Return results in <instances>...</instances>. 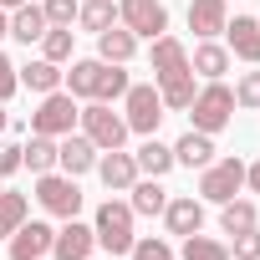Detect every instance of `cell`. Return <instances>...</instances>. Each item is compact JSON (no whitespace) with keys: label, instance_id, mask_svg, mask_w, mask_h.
Returning <instances> with one entry per match:
<instances>
[{"label":"cell","instance_id":"cell-1","mask_svg":"<svg viewBox=\"0 0 260 260\" xmlns=\"http://www.w3.org/2000/svg\"><path fill=\"white\" fill-rule=\"evenodd\" d=\"M133 204H127V199H102L97 204V214H92V235H97V245L107 250V255H127V250H133Z\"/></svg>","mask_w":260,"mask_h":260},{"label":"cell","instance_id":"cell-2","mask_svg":"<svg viewBox=\"0 0 260 260\" xmlns=\"http://www.w3.org/2000/svg\"><path fill=\"white\" fill-rule=\"evenodd\" d=\"M189 122L199 127V133H224V127L235 122V87H224V77L219 82H204L199 92H194V102H189Z\"/></svg>","mask_w":260,"mask_h":260},{"label":"cell","instance_id":"cell-3","mask_svg":"<svg viewBox=\"0 0 260 260\" xmlns=\"http://www.w3.org/2000/svg\"><path fill=\"white\" fill-rule=\"evenodd\" d=\"M164 97L153 82H138V87H127L122 92V122H127V133H138V138H153L158 133V122H164Z\"/></svg>","mask_w":260,"mask_h":260},{"label":"cell","instance_id":"cell-4","mask_svg":"<svg viewBox=\"0 0 260 260\" xmlns=\"http://www.w3.org/2000/svg\"><path fill=\"white\" fill-rule=\"evenodd\" d=\"M36 204L51 219H77L82 214V189H77V179H67L61 169H51V174H36Z\"/></svg>","mask_w":260,"mask_h":260},{"label":"cell","instance_id":"cell-5","mask_svg":"<svg viewBox=\"0 0 260 260\" xmlns=\"http://www.w3.org/2000/svg\"><path fill=\"white\" fill-rule=\"evenodd\" d=\"M77 127L97 143V153H107V148H122V143H127V122H122V112H112L107 102H87V107L77 112Z\"/></svg>","mask_w":260,"mask_h":260},{"label":"cell","instance_id":"cell-6","mask_svg":"<svg viewBox=\"0 0 260 260\" xmlns=\"http://www.w3.org/2000/svg\"><path fill=\"white\" fill-rule=\"evenodd\" d=\"M77 112H82V107H77V97L56 87V92H46V97H41V107L31 112V133H46V138H67L72 127H77Z\"/></svg>","mask_w":260,"mask_h":260},{"label":"cell","instance_id":"cell-7","mask_svg":"<svg viewBox=\"0 0 260 260\" xmlns=\"http://www.w3.org/2000/svg\"><path fill=\"white\" fill-rule=\"evenodd\" d=\"M245 189V158H214L209 169H199V199L204 204H224Z\"/></svg>","mask_w":260,"mask_h":260},{"label":"cell","instance_id":"cell-8","mask_svg":"<svg viewBox=\"0 0 260 260\" xmlns=\"http://www.w3.org/2000/svg\"><path fill=\"white\" fill-rule=\"evenodd\" d=\"M117 26H127L138 41H153L169 31V6L164 0H117Z\"/></svg>","mask_w":260,"mask_h":260},{"label":"cell","instance_id":"cell-9","mask_svg":"<svg viewBox=\"0 0 260 260\" xmlns=\"http://www.w3.org/2000/svg\"><path fill=\"white\" fill-rule=\"evenodd\" d=\"M56 169H61L67 179L92 174V169H97V143H92L87 133H67V138H56Z\"/></svg>","mask_w":260,"mask_h":260},{"label":"cell","instance_id":"cell-10","mask_svg":"<svg viewBox=\"0 0 260 260\" xmlns=\"http://www.w3.org/2000/svg\"><path fill=\"white\" fill-rule=\"evenodd\" d=\"M92 250H97L92 224L61 219V230H56V240H51V260H92Z\"/></svg>","mask_w":260,"mask_h":260},{"label":"cell","instance_id":"cell-11","mask_svg":"<svg viewBox=\"0 0 260 260\" xmlns=\"http://www.w3.org/2000/svg\"><path fill=\"white\" fill-rule=\"evenodd\" d=\"M51 240H56V230L46 219H26L11 235V260H46L51 255Z\"/></svg>","mask_w":260,"mask_h":260},{"label":"cell","instance_id":"cell-12","mask_svg":"<svg viewBox=\"0 0 260 260\" xmlns=\"http://www.w3.org/2000/svg\"><path fill=\"white\" fill-rule=\"evenodd\" d=\"M224 46H230V56H240L245 67H260V21H255V16L224 21Z\"/></svg>","mask_w":260,"mask_h":260},{"label":"cell","instance_id":"cell-13","mask_svg":"<svg viewBox=\"0 0 260 260\" xmlns=\"http://www.w3.org/2000/svg\"><path fill=\"white\" fill-rule=\"evenodd\" d=\"M97 179L112 189V194H127L138 184V164H133V153L127 148H107V153H97Z\"/></svg>","mask_w":260,"mask_h":260},{"label":"cell","instance_id":"cell-14","mask_svg":"<svg viewBox=\"0 0 260 260\" xmlns=\"http://www.w3.org/2000/svg\"><path fill=\"white\" fill-rule=\"evenodd\" d=\"M164 224H169V235H199L204 230V199H194V194H174L169 204H164Z\"/></svg>","mask_w":260,"mask_h":260},{"label":"cell","instance_id":"cell-15","mask_svg":"<svg viewBox=\"0 0 260 260\" xmlns=\"http://www.w3.org/2000/svg\"><path fill=\"white\" fill-rule=\"evenodd\" d=\"M224 21H230V0H189V31L199 41L224 36Z\"/></svg>","mask_w":260,"mask_h":260},{"label":"cell","instance_id":"cell-16","mask_svg":"<svg viewBox=\"0 0 260 260\" xmlns=\"http://www.w3.org/2000/svg\"><path fill=\"white\" fill-rule=\"evenodd\" d=\"M138 56V36L127 31V26H107L97 36V61H112V67H127Z\"/></svg>","mask_w":260,"mask_h":260},{"label":"cell","instance_id":"cell-17","mask_svg":"<svg viewBox=\"0 0 260 260\" xmlns=\"http://www.w3.org/2000/svg\"><path fill=\"white\" fill-rule=\"evenodd\" d=\"M158 87V97H164V107L169 112H189V102H194V67H184V72H169V77H158L153 82Z\"/></svg>","mask_w":260,"mask_h":260},{"label":"cell","instance_id":"cell-18","mask_svg":"<svg viewBox=\"0 0 260 260\" xmlns=\"http://www.w3.org/2000/svg\"><path fill=\"white\" fill-rule=\"evenodd\" d=\"M133 164H138L143 179H164V174L174 169V143H158V133H153V138H143V143L133 148Z\"/></svg>","mask_w":260,"mask_h":260},{"label":"cell","instance_id":"cell-19","mask_svg":"<svg viewBox=\"0 0 260 260\" xmlns=\"http://www.w3.org/2000/svg\"><path fill=\"white\" fill-rule=\"evenodd\" d=\"M174 164H184V169H209V164H214V138L199 133V127H189V133L174 143Z\"/></svg>","mask_w":260,"mask_h":260},{"label":"cell","instance_id":"cell-20","mask_svg":"<svg viewBox=\"0 0 260 260\" xmlns=\"http://www.w3.org/2000/svg\"><path fill=\"white\" fill-rule=\"evenodd\" d=\"M148 61H153V82L158 77H169V72H184L189 67V51H184V41L179 36H153V51H148Z\"/></svg>","mask_w":260,"mask_h":260},{"label":"cell","instance_id":"cell-21","mask_svg":"<svg viewBox=\"0 0 260 260\" xmlns=\"http://www.w3.org/2000/svg\"><path fill=\"white\" fill-rule=\"evenodd\" d=\"M230 46H219V41H199L194 46V56H189V67H194V77H204V82H219L224 72H230Z\"/></svg>","mask_w":260,"mask_h":260},{"label":"cell","instance_id":"cell-22","mask_svg":"<svg viewBox=\"0 0 260 260\" xmlns=\"http://www.w3.org/2000/svg\"><path fill=\"white\" fill-rule=\"evenodd\" d=\"M67 77V92L77 97V102H92L97 97V82H102V61L97 56H82V61H72V72H61Z\"/></svg>","mask_w":260,"mask_h":260},{"label":"cell","instance_id":"cell-23","mask_svg":"<svg viewBox=\"0 0 260 260\" xmlns=\"http://www.w3.org/2000/svg\"><path fill=\"white\" fill-rule=\"evenodd\" d=\"M11 36H16L21 46L41 41V36H46V11L31 6V0H26V6H16V11H11Z\"/></svg>","mask_w":260,"mask_h":260},{"label":"cell","instance_id":"cell-24","mask_svg":"<svg viewBox=\"0 0 260 260\" xmlns=\"http://www.w3.org/2000/svg\"><path fill=\"white\" fill-rule=\"evenodd\" d=\"M127 194H133V199H127V204H133V214H148V219L164 214V204H169V189H164L158 179H143V174H138V184L127 189Z\"/></svg>","mask_w":260,"mask_h":260},{"label":"cell","instance_id":"cell-25","mask_svg":"<svg viewBox=\"0 0 260 260\" xmlns=\"http://www.w3.org/2000/svg\"><path fill=\"white\" fill-rule=\"evenodd\" d=\"M21 72V87H31V92H56L61 87V67L56 61H46V56H36V61H26V67H16Z\"/></svg>","mask_w":260,"mask_h":260},{"label":"cell","instance_id":"cell-26","mask_svg":"<svg viewBox=\"0 0 260 260\" xmlns=\"http://www.w3.org/2000/svg\"><path fill=\"white\" fill-rule=\"evenodd\" d=\"M21 169H31V174H51V169H56V138L31 133V143H21Z\"/></svg>","mask_w":260,"mask_h":260},{"label":"cell","instance_id":"cell-27","mask_svg":"<svg viewBox=\"0 0 260 260\" xmlns=\"http://www.w3.org/2000/svg\"><path fill=\"white\" fill-rule=\"evenodd\" d=\"M255 224H260L255 199H224L219 204V230L224 235H240V230H255Z\"/></svg>","mask_w":260,"mask_h":260},{"label":"cell","instance_id":"cell-28","mask_svg":"<svg viewBox=\"0 0 260 260\" xmlns=\"http://www.w3.org/2000/svg\"><path fill=\"white\" fill-rule=\"evenodd\" d=\"M77 26L92 31V36H102L107 26H117V0H82V6H77Z\"/></svg>","mask_w":260,"mask_h":260},{"label":"cell","instance_id":"cell-29","mask_svg":"<svg viewBox=\"0 0 260 260\" xmlns=\"http://www.w3.org/2000/svg\"><path fill=\"white\" fill-rule=\"evenodd\" d=\"M26 219H31V199H26V194H16V189H0V235L11 240Z\"/></svg>","mask_w":260,"mask_h":260},{"label":"cell","instance_id":"cell-30","mask_svg":"<svg viewBox=\"0 0 260 260\" xmlns=\"http://www.w3.org/2000/svg\"><path fill=\"white\" fill-rule=\"evenodd\" d=\"M72 46H77V31L72 26H46V36H41V56L46 61H72Z\"/></svg>","mask_w":260,"mask_h":260},{"label":"cell","instance_id":"cell-31","mask_svg":"<svg viewBox=\"0 0 260 260\" xmlns=\"http://www.w3.org/2000/svg\"><path fill=\"white\" fill-rule=\"evenodd\" d=\"M127 87H133V82H127V72L112 67V61H102V82H97V97H92V102H117Z\"/></svg>","mask_w":260,"mask_h":260},{"label":"cell","instance_id":"cell-32","mask_svg":"<svg viewBox=\"0 0 260 260\" xmlns=\"http://www.w3.org/2000/svg\"><path fill=\"white\" fill-rule=\"evenodd\" d=\"M184 260H230V245L209 235H184Z\"/></svg>","mask_w":260,"mask_h":260},{"label":"cell","instance_id":"cell-33","mask_svg":"<svg viewBox=\"0 0 260 260\" xmlns=\"http://www.w3.org/2000/svg\"><path fill=\"white\" fill-rule=\"evenodd\" d=\"M127 260H174V245H169L164 235H143V240H133Z\"/></svg>","mask_w":260,"mask_h":260},{"label":"cell","instance_id":"cell-34","mask_svg":"<svg viewBox=\"0 0 260 260\" xmlns=\"http://www.w3.org/2000/svg\"><path fill=\"white\" fill-rule=\"evenodd\" d=\"M235 107L260 112V67H255V72H240V82H235Z\"/></svg>","mask_w":260,"mask_h":260},{"label":"cell","instance_id":"cell-35","mask_svg":"<svg viewBox=\"0 0 260 260\" xmlns=\"http://www.w3.org/2000/svg\"><path fill=\"white\" fill-rule=\"evenodd\" d=\"M230 255H235V260H260V224L230 235Z\"/></svg>","mask_w":260,"mask_h":260},{"label":"cell","instance_id":"cell-36","mask_svg":"<svg viewBox=\"0 0 260 260\" xmlns=\"http://www.w3.org/2000/svg\"><path fill=\"white\" fill-rule=\"evenodd\" d=\"M46 11V26H72L77 21V0H41Z\"/></svg>","mask_w":260,"mask_h":260},{"label":"cell","instance_id":"cell-37","mask_svg":"<svg viewBox=\"0 0 260 260\" xmlns=\"http://www.w3.org/2000/svg\"><path fill=\"white\" fill-rule=\"evenodd\" d=\"M16 92H21V72H16V61L6 51H0V102H11Z\"/></svg>","mask_w":260,"mask_h":260},{"label":"cell","instance_id":"cell-38","mask_svg":"<svg viewBox=\"0 0 260 260\" xmlns=\"http://www.w3.org/2000/svg\"><path fill=\"white\" fill-rule=\"evenodd\" d=\"M21 174V143H0V179Z\"/></svg>","mask_w":260,"mask_h":260},{"label":"cell","instance_id":"cell-39","mask_svg":"<svg viewBox=\"0 0 260 260\" xmlns=\"http://www.w3.org/2000/svg\"><path fill=\"white\" fill-rule=\"evenodd\" d=\"M245 189L260 194V164H245Z\"/></svg>","mask_w":260,"mask_h":260},{"label":"cell","instance_id":"cell-40","mask_svg":"<svg viewBox=\"0 0 260 260\" xmlns=\"http://www.w3.org/2000/svg\"><path fill=\"white\" fill-rule=\"evenodd\" d=\"M11 36V11H0V41Z\"/></svg>","mask_w":260,"mask_h":260},{"label":"cell","instance_id":"cell-41","mask_svg":"<svg viewBox=\"0 0 260 260\" xmlns=\"http://www.w3.org/2000/svg\"><path fill=\"white\" fill-rule=\"evenodd\" d=\"M6 127H11V112H6V102H0V133H6Z\"/></svg>","mask_w":260,"mask_h":260},{"label":"cell","instance_id":"cell-42","mask_svg":"<svg viewBox=\"0 0 260 260\" xmlns=\"http://www.w3.org/2000/svg\"><path fill=\"white\" fill-rule=\"evenodd\" d=\"M16 6H26V0H0V11H16Z\"/></svg>","mask_w":260,"mask_h":260},{"label":"cell","instance_id":"cell-43","mask_svg":"<svg viewBox=\"0 0 260 260\" xmlns=\"http://www.w3.org/2000/svg\"><path fill=\"white\" fill-rule=\"evenodd\" d=\"M255 21H260V16H255Z\"/></svg>","mask_w":260,"mask_h":260}]
</instances>
